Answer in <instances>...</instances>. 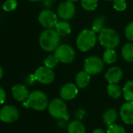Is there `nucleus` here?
<instances>
[{
    "label": "nucleus",
    "mask_w": 133,
    "mask_h": 133,
    "mask_svg": "<svg viewBox=\"0 0 133 133\" xmlns=\"http://www.w3.org/2000/svg\"><path fill=\"white\" fill-rule=\"evenodd\" d=\"M60 35L52 28H48L42 32L39 37V45L45 52H52L59 45Z\"/></svg>",
    "instance_id": "obj_1"
},
{
    "label": "nucleus",
    "mask_w": 133,
    "mask_h": 133,
    "mask_svg": "<svg viewBox=\"0 0 133 133\" xmlns=\"http://www.w3.org/2000/svg\"><path fill=\"white\" fill-rule=\"evenodd\" d=\"M49 104V100L46 95L42 91H33L31 92L27 101L24 103L25 107H31L35 110L42 111L44 110Z\"/></svg>",
    "instance_id": "obj_2"
},
{
    "label": "nucleus",
    "mask_w": 133,
    "mask_h": 133,
    "mask_svg": "<svg viewBox=\"0 0 133 133\" xmlns=\"http://www.w3.org/2000/svg\"><path fill=\"white\" fill-rule=\"evenodd\" d=\"M96 40V32L89 29L83 30L80 32L77 38V47L82 52H87L95 46Z\"/></svg>",
    "instance_id": "obj_3"
},
{
    "label": "nucleus",
    "mask_w": 133,
    "mask_h": 133,
    "mask_svg": "<svg viewBox=\"0 0 133 133\" xmlns=\"http://www.w3.org/2000/svg\"><path fill=\"white\" fill-rule=\"evenodd\" d=\"M99 41L102 46L107 49H114L120 43L117 32L112 28H103L99 35Z\"/></svg>",
    "instance_id": "obj_4"
},
{
    "label": "nucleus",
    "mask_w": 133,
    "mask_h": 133,
    "mask_svg": "<svg viewBox=\"0 0 133 133\" xmlns=\"http://www.w3.org/2000/svg\"><path fill=\"white\" fill-rule=\"evenodd\" d=\"M49 113L52 117L60 120H68V114L66 103L62 99H54L49 104Z\"/></svg>",
    "instance_id": "obj_5"
},
{
    "label": "nucleus",
    "mask_w": 133,
    "mask_h": 133,
    "mask_svg": "<svg viewBox=\"0 0 133 133\" xmlns=\"http://www.w3.org/2000/svg\"><path fill=\"white\" fill-rule=\"evenodd\" d=\"M54 55L58 60L63 63H70L74 61L75 58V52L74 49L69 45H59L56 49Z\"/></svg>",
    "instance_id": "obj_6"
},
{
    "label": "nucleus",
    "mask_w": 133,
    "mask_h": 133,
    "mask_svg": "<svg viewBox=\"0 0 133 133\" xmlns=\"http://www.w3.org/2000/svg\"><path fill=\"white\" fill-rule=\"evenodd\" d=\"M104 68V61L99 56H91L85 59L84 71L89 75H97Z\"/></svg>",
    "instance_id": "obj_7"
},
{
    "label": "nucleus",
    "mask_w": 133,
    "mask_h": 133,
    "mask_svg": "<svg viewBox=\"0 0 133 133\" xmlns=\"http://www.w3.org/2000/svg\"><path fill=\"white\" fill-rule=\"evenodd\" d=\"M35 79L42 84H50L53 82L55 75L52 69L47 66H40L36 71L34 75Z\"/></svg>",
    "instance_id": "obj_8"
},
{
    "label": "nucleus",
    "mask_w": 133,
    "mask_h": 133,
    "mask_svg": "<svg viewBox=\"0 0 133 133\" xmlns=\"http://www.w3.org/2000/svg\"><path fill=\"white\" fill-rule=\"evenodd\" d=\"M38 21L42 27L45 28H52L56 27L57 21V16L50 10H42L38 16Z\"/></svg>",
    "instance_id": "obj_9"
},
{
    "label": "nucleus",
    "mask_w": 133,
    "mask_h": 133,
    "mask_svg": "<svg viewBox=\"0 0 133 133\" xmlns=\"http://www.w3.org/2000/svg\"><path fill=\"white\" fill-rule=\"evenodd\" d=\"M76 12L75 6L74 3L69 1L61 3L57 8V14L59 17L65 21L71 20L74 17Z\"/></svg>",
    "instance_id": "obj_10"
},
{
    "label": "nucleus",
    "mask_w": 133,
    "mask_h": 133,
    "mask_svg": "<svg viewBox=\"0 0 133 133\" xmlns=\"http://www.w3.org/2000/svg\"><path fill=\"white\" fill-rule=\"evenodd\" d=\"M18 110L10 105L4 106L0 110V119L6 123H12L16 121L19 118Z\"/></svg>",
    "instance_id": "obj_11"
},
{
    "label": "nucleus",
    "mask_w": 133,
    "mask_h": 133,
    "mask_svg": "<svg viewBox=\"0 0 133 133\" xmlns=\"http://www.w3.org/2000/svg\"><path fill=\"white\" fill-rule=\"evenodd\" d=\"M120 114L122 121L127 124H133V101L124 103L121 108Z\"/></svg>",
    "instance_id": "obj_12"
},
{
    "label": "nucleus",
    "mask_w": 133,
    "mask_h": 133,
    "mask_svg": "<svg viewBox=\"0 0 133 133\" xmlns=\"http://www.w3.org/2000/svg\"><path fill=\"white\" fill-rule=\"evenodd\" d=\"M78 88L73 83H66L60 89V96L63 100H71L76 97Z\"/></svg>",
    "instance_id": "obj_13"
},
{
    "label": "nucleus",
    "mask_w": 133,
    "mask_h": 133,
    "mask_svg": "<svg viewBox=\"0 0 133 133\" xmlns=\"http://www.w3.org/2000/svg\"><path fill=\"white\" fill-rule=\"evenodd\" d=\"M12 94L14 98L20 102H23L28 98L29 92L27 87L22 84H17L12 88Z\"/></svg>",
    "instance_id": "obj_14"
},
{
    "label": "nucleus",
    "mask_w": 133,
    "mask_h": 133,
    "mask_svg": "<svg viewBox=\"0 0 133 133\" xmlns=\"http://www.w3.org/2000/svg\"><path fill=\"white\" fill-rule=\"evenodd\" d=\"M122 76L123 72L121 69L117 66H113L107 71L105 78L107 82H109V84H117L122 78Z\"/></svg>",
    "instance_id": "obj_15"
},
{
    "label": "nucleus",
    "mask_w": 133,
    "mask_h": 133,
    "mask_svg": "<svg viewBox=\"0 0 133 133\" xmlns=\"http://www.w3.org/2000/svg\"><path fill=\"white\" fill-rule=\"evenodd\" d=\"M75 82H76V85L78 87L81 89H84L88 86L90 82V75L87 73L85 71H80L76 75Z\"/></svg>",
    "instance_id": "obj_16"
},
{
    "label": "nucleus",
    "mask_w": 133,
    "mask_h": 133,
    "mask_svg": "<svg viewBox=\"0 0 133 133\" xmlns=\"http://www.w3.org/2000/svg\"><path fill=\"white\" fill-rule=\"evenodd\" d=\"M68 133H85V128L84 124L80 121H71L68 127Z\"/></svg>",
    "instance_id": "obj_17"
},
{
    "label": "nucleus",
    "mask_w": 133,
    "mask_h": 133,
    "mask_svg": "<svg viewBox=\"0 0 133 133\" xmlns=\"http://www.w3.org/2000/svg\"><path fill=\"white\" fill-rule=\"evenodd\" d=\"M103 118L104 123L109 126L114 124V122L117 121V114L116 110L115 109H108L104 113Z\"/></svg>",
    "instance_id": "obj_18"
},
{
    "label": "nucleus",
    "mask_w": 133,
    "mask_h": 133,
    "mask_svg": "<svg viewBox=\"0 0 133 133\" xmlns=\"http://www.w3.org/2000/svg\"><path fill=\"white\" fill-rule=\"evenodd\" d=\"M56 31L60 36L68 35L71 33V28L70 24L66 21H60L58 22L56 25Z\"/></svg>",
    "instance_id": "obj_19"
},
{
    "label": "nucleus",
    "mask_w": 133,
    "mask_h": 133,
    "mask_svg": "<svg viewBox=\"0 0 133 133\" xmlns=\"http://www.w3.org/2000/svg\"><path fill=\"white\" fill-rule=\"evenodd\" d=\"M121 54L124 60L128 62H133V44H125L122 48Z\"/></svg>",
    "instance_id": "obj_20"
},
{
    "label": "nucleus",
    "mask_w": 133,
    "mask_h": 133,
    "mask_svg": "<svg viewBox=\"0 0 133 133\" xmlns=\"http://www.w3.org/2000/svg\"><path fill=\"white\" fill-rule=\"evenodd\" d=\"M123 95L127 101H133V81L128 82L123 88Z\"/></svg>",
    "instance_id": "obj_21"
},
{
    "label": "nucleus",
    "mask_w": 133,
    "mask_h": 133,
    "mask_svg": "<svg viewBox=\"0 0 133 133\" xmlns=\"http://www.w3.org/2000/svg\"><path fill=\"white\" fill-rule=\"evenodd\" d=\"M117 53L113 49H107L103 53V59L104 63L107 64H112L117 60Z\"/></svg>",
    "instance_id": "obj_22"
},
{
    "label": "nucleus",
    "mask_w": 133,
    "mask_h": 133,
    "mask_svg": "<svg viewBox=\"0 0 133 133\" xmlns=\"http://www.w3.org/2000/svg\"><path fill=\"white\" fill-rule=\"evenodd\" d=\"M123 92L121 91V89L120 86H118L116 84H109L107 86V93L108 95L114 98V99H118Z\"/></svg>",
    "instance_id": "obj_23"
},
{
    "label": "nucleus",
    "mask_w": 133,
    "mask_h": 133,
    "mask_svg": "<svg viewBox=\"0 0 133 133\" xmlns=\"http://www.w3.org/2000/svg\"><path fill=\"white\" fill-rule=\"evenodd\" d=\"M105 24V18L102 16L96 17L92 24V30L96 33H99L104 28Z\"/></svg>",
    "instance_id": "obj_24"
},
{
    "label": "nucleus",
    "mask_w": 133,
    "mask_h": 133,
    "mask_svg": "<svg viewBox=\"0 0 133 133\" xmlns=\"http://www.w3.org/2000/svg\"><path fill=\"white\" fill-rule=\"evenodd\" d=\"M81 5L86 11H93L96 9L98 0H81Z\"/></svg>",
    "instance_id": "obj_25"
},
{
    "label": "nucleus",
    "mask_w": 133,
    "mask_h": 133,
    "mask_svg": "<svg viewBox=\"0 0 133 133\" xmlns=\"http://www.w3.org/2000/svg\"><path fill=\"white\" fill-rule=\"evenodd\" d=\"M59 60L56 57L55 55H51V56H49L45 60H44V63H45V66H47V68H50V69H52L54 68L58 65L59 63Z\"/></svg>",
    "instance_id": "obj_26"
},
{
    "label": "nucleus",
    "mask_w": 133,
    "mask_h": 133,
    "mask_svg": "<svg viewBox=\"0 0 133 133\" xmlns=\"http://www.w3.org/2000/svg\"><path fill=\"white\" fill-rule=\"evenodd\" d=\"M17 7V0H6L3 5V9L6 12H10L14 10Z\"/></svg>",
    "instance_id": "obj_27"
},
{
    "label": "nucleus",
    "mask_w": 133,
    "mask_h": 133,
    "mask_svg": "<svg viewBox=\"0 0 133 133\" xmlns=\"http://www.w3.org/2000/svg\"><path fill=\"white\" fill-rule=\"evenodd\" d=\"M107 133H126V131L122 126L119 124H113L109 126L107 129Z\"/></svg>",
    "instance_id": "obj_28"
},
{
    "label": "nucleus",
    "mask_w": 133,
    "mask_h": 133,
    "mask_svg": "<svg viewBox=\"0 0 133 133\" xmlns=\"http://www.w3.org/2000/svg\"><path fill=\"white\" fill-rule=\"evenodd\" d=\"M126 0H114V8L117 11H123L126 9Z\"/></svg>",
    "instance_id": "obj_29"
},
{
    "label": "nucleus",
    "mask_w": 133,
    "mask_h": 133,
    "mask_svg": "<svg viewBox=\"0 0 133 133\" xmlns=\"http://www.w3.org/2000/svg\"><path fill=\"white\" fill-rule=\"evenodd\" d=\"M124 32H125L126 38L128 40L133 42V21L128 24V26L125 28Z\"/></svg>",
    "instance_id": "obj_30"
},
{
    "label": "nucleus",
    "mask_w": 133,
    "mask_h": 133,
    "mask_svg": "<svg viewBox=\"0 0 133 133\" xmlns=\"http://www.w3.org/2000/svg\"><path fill=\"white\" fill-rule=\"evenodd\" d=\"M6 98V94L5 90L0 87V104H3L5 102Z\"/></svg>",
    "instance_id": "obj_31"
},
{
    "label": "nucleus",
    "mask_w": 133,
    "mask_h": 133,
    "mask_svg": "<svg viewBox=\"0 0 133 133\" xmlns=\"http://www.w3.org/2000/svg\"><path fill=\"white\" fill-rule=\"evenodd\" d=\"M92 133H105V131L103 130V129H100V128H97L96 130H94L92 131Z\"/></svg>",
    "instance_id": "obj_32"
},
{
    "label": "nucleus",
    "mask_w": 133,
    "mask_h": 133,
    "mask_svg": "<svg viewBox=\"0 0 133 133\" xmlns=\"http://www.w3.org/2000/svg\"><path fill=\"white\" fill-rule=\"evenodd\" d=\"M3 68L0 66V79L3 78Z\"/></svg>",
    "instance_id": "obj_33"
},
{
    "label": "nucleus",
    "mask_w": 133,
    "mask_h": 133,
    "mask_svg": "<svg viewBox=\"0 0 133 133\" xmlns=\"http://www.w3.org/2000/svg\"><path fill=\"white\" fill-rule=\"evenodd\" d=\"M66 1H69V2H71V3H75V2L78 1V0H66Z\"/></svg>",
    "instance_id": "obj_34"
},
{
    "label": "nucleus",
    "mask_w": 133,
    "mask_h": 133,
    "mask_svg": "<svg viewBox=\"0 0 133 133\" xmlns=\"http://www.w3.org/2000/svg\"><path fill=\"white\" fill-rule=\"evenodd\" d=\"M30 2H38V1H40V0H28Z\"/></svg>",
    "instance_id": "obj_35"
},
{
    "label": "nucleus",
    "mask_w": 133,
    "mask_h": 133,
    "mask_svg": "<svg viewBox=\"0 0 133 133\" xmlns=\"http://www.w3.org/2000/svg\"><path fill=\"white\" fill-rule=\"evenodd\" d=\"M106 1H114V0H106Z\"/></svg>",
    "instance_id": "obj_36"
},
{
    "label": "nucleus",
    "mask_w": 133,
    "mask_h": 133,
    "mask_svg": "<svg viewBox=\"0 0 133 133\" xmlns=\"http://www.w3.org/2000/svg\"><path fill=\"white\" fill-rule=\"evenodd\" d=\"M51 1H56V0H51Z\"/></svg>",
    "instance_id": "obj_37"
}]
</instances>
